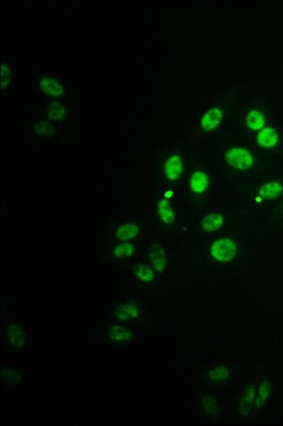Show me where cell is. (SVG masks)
Instances as JSON below:
<instances>
[{
  "instance_id": "ac0fdd59",
  "label": "cell",
  "mask_w": 283,
  "mask_h": 426,
  "mask_svg": "<svg viewBox=\"0 0 283 426\" xmlns=\"http://www.w3.org/2000/svg\"><path fill=\"white\" fill-rule=\"evenodd\" d=\"M270 390V381L265 380V381L261 382V384L259 385L256 401H255V404H256V406L258 408H261V406H263L264 404L266 403V400H267V397L269 395Z\"/></svg>"
},
{
  "instance_id": "6da1fadb",
  "label": "cell",
  "mask_w": 283,
  "mask_h": 426,
  "mask_svg": "<svg viewBox=\"0 0 283 426\" xmlns=\"http://www.w3.org/2000/svg\"><path fill=\"white\" fill-rule=\"evenodd\" d=\"M227 163L232 168L246 170L254 164V158L248 150L241 148H232L225 155Z\"/></svg>"
},
{
  "instance_id": "603a6c76",
  "label": "cell",
  "mask_w": 283,
  "mask_h": 426,
  "mask_svg": "<svg viewBox=\"0 0 283 426\" xmlns=\"http://www.w3.org/2000/svg\"><path fill=\"white\" fill-rule=\"evenodd\" d=\"M202 404L205 407L206 411L212 415H216L218 413V407L216 404V401L214 400L210 395H206L202 398Z\"/></svg>"
},
{
  "instance_id": "4fadbf2b",
  "label": "cell",
  "mask_w": 283,
  "mask_h": 426,
  "mask_svg": "<svg viewBox=\"0 0 283 426\" xmlns=\"http://www.w3.org/2000/svg\"><path fill=\"white\" fill-rule=\"evenodd\" d=\"M7 336L13 345L18 346V347L24 345L26 342V333L18 325H13V327H11Z\"/></svg>"
},
{
  "instance_id": "484cf974",
  "label": "cell",
  "mask_w": 283,
  "mask_h": 426,
  "mask_svg": "<svg viewBox=\"0 0 283 426\" xmlns=\"http://www.w3.org/2000/svg\"><path fill=\"white\" fill-rule=\"evenodd\" d=\"M11 76H12V73H11L10 69L7 67V66H5V65H2V68H1L2 89H4L5 87H7V85L8 84V82L10 81Z\"/></svg>"
},
{
  "instance_id": "7a4b0ae2",
  "label": "cell",
  "mask_w": 283,
  "mask_h": 426,
  "mask_svg": "<svg viewBox=\"0 0 283 426\" xmlns=\"http://www.w3.org/2000/svg\"><path fill=\"white\" fill-rule=\"evenodd\" d=\"M237 248L235 242L229 238H222L214 242L211 254L220 262H229L236 255Z\"/></svg>"
},
{
  "instance_id": "3957f363",
  "label": "cell",
  "mask_w": 283,
  "mask_h": 426,
  "mask_svg": "<svg viewBox=\"0 0 283 426\" xmlns=\"http://www.w3.org/2000/svg\"><path fill=\"white\" fill-rule=\"evenodd\" d=\"M223 119V114L219 108H211L207 110L206 113L204 114L202 120H201V126L203 129L209 132L212 130L216 129L217 126H219Z\"/></svg>"
},
{
  "instance_id": "30bf717a",
  "label": "cell",
  "mask_w": 283,
  "mask_h": 426,
  "mask_svg": "<svg viewBox=\"0 0 283 426\" xmlns=\"http://www.w3.org/2000/svg\"><path fill=\"white\" fill-rule=\"evenodd\" d=\"M282 192V186L276 181H270L267 184H264L259 190L260 195L265 199H274L279 196Z\"/></svg>"
},
{
  "instance_id": "8992f818",
  "label": "cell",
  "mask_w": 283,
  "mask_h": 426,
  "mask_svg": "<svg viewBox=\"0 0 283 426\" xmlns=\"http://www.w3.org/2000/svg\"><path fill=\"white\" fill-rule=\"evenodd\" d=\"M257 142L262 148L269 149L273 148L278 142V134L276 131L270 127H266L261 130L257 135Z\"/></svg>"
},
{
  "instance_id": "4316f807",
  "label": "cell",
  "mask_w": 283,
  "mask_h": 426,
  "mask_svg": "<svg viewBox=\"0 0 283 426\" xmlns=\"http://www.w3.org/2000/svg\"><path fill=\"white\" fill-rule=\"evenodd\" d=\"M172 194H173V192H171V191H169V192H168V193L166 194V197L172 196Z\"/></svg>"
},
{
  "instance_id": "ba28073f",
  "label": "cell",
  "mask_w": 283,
  "mask_h": 426,
  "mask_svg": "<svg viewBox=\"0 0 283 426\" xmlns=\"http://www.w3.org/2000/svg\"><path fill=\"white\" fill-rule=\"evenodd\" d=\"M224 218L221 214H210L203 219L201 227L204 230L214 232L222 228Z\"/></svg>"
},
{
  "instance_id": "5b68a950",
  "label": "cell",
  "mask_w": 283,
  "mask_h": 426,
  "mask_svg": "<svg viewBox=\"0 0 283 426\" xmlns=\"http://www.w3.org/2000/svg\"><path fill=\"white\" fill-rule=\"evenodd\" d=\"M149 256L155 269L158 271H163L167 263V256L161 246L157 243L153 244L149 249Z\"/></svg>"
},
{
  "instance_id": "d6986e66",
  "label": "cell",
  "mask_w": 283,
  "mask_h": 426,
  "mask_svg": "<svg viewBox=\"0 0 283 426\" xmlns=\"http://www.w3.org/2000/svg\"><path fill=\"white\" fill-rule=\"evenodd\" d=\"M138 233V226L134 224H126L120 227L117 231V237L120 240L132 239L135 237Z\"/></svg>"
},
{
  "instance_id": "d4e9b609",
  "label": "cell",
  "mask_w": 283,
  "mask_h": 426,
  "mask_svg": "<svg viewBox=\"0 0 283 426\" xmlns=\"http://www.w3.org/2000/svg\"><path fill=\"white\" fill-rule=\"evenodd\" d=\"M4 380L7 384H17L20 381V375L16 372H12L9 370H5V374H3Z\"/></svg>"
},
{
  "instance_id": "44dd1931",
  "label": "cell",
  "mask_w": 283,
  "mask_h": 426,
  "mask_svg": "<svg viewBox=\"0 0 283 426\" xmlns=\"http://www.w3.org/2000/svg\"><path fill=\"white\" fill-rule=\"evenodd\" d=\"M209 375L210 378H212L214 381H222L228 378L229 372L228 368H226L224 366H217L210 371Z\"/></svg>"
},
{
  "instance_id": "cb8c5ba5",
  "label": "cell",
  "mask_w": 283,
  "mask_h": 426,
  "mask_svg": "<svg viewBox=\"0 0 283 426\" xmlns=\"http://www.w3.org/2000/svg\"><path fill=\"white\" fill-rule=\"evenodd\" d=\"M35 130L36 132L39 133V134L49 136L51 135L52 132H53L54 128H53V126L50 123L40 121V122H38L36 124Z\"/></svg>"
},
{
  "instance_id": "277c9868",
  "label": "cell",
  "mask_w": 283,
  "mask_h": 426,
  "mask_svg": "<svg viewBox=\"0 0 283 426\" xmlns=\"http://www.w3.org/2000/svg\"><path fill=\"white\" fill-rule=\"evenodd\" d=\"M183 170V165L179 155H173L165 164V173L171 181H175L180 177Z\"/></svg>"
},
{
  "instance_id": "9a60e30c",
  "label": "cell",
  "mask_w": 283,
  "mask_h": 426,
  "mask_svg": "<svg viewBox=\"0 0 283 426\" xmlns=\"http://www.w3.org/2000/svg\"><path fill=\"white\" fill-rule=\"evenodd\" d=\"M158 211H159L161 220L166 224H171V223H174L175 217H174V212L171 209L170 205H169L168 200H162L159 202Z\"/></svg>"
},
{
  "instance_id": "5bb4252c",
  "label": "cell",
  "mask_w": 283,
  "mask_h": 426,
  "mask_svg": "<svg viewBox=\"0 0 283 426\" xmlns=\"http://www.w3.org/2000/svg\"><path fill=\"white\" fill-rule=\"evenodd\" d=\"M39 85L43 91L52 94L53 96H59L63 94V88L58 84L57 81L52 80L51 78L43 79Z\"/></svg>"
},
{
  "instance_id": "8fae6325",
  "label": "cell",
  "mask_w": 283,
  "mask_h": 426,
  "mask_svg": "<svg viewBox=\"0 0 283 426\" xmlns=\"http://www.w3.org/2000/svg\"><path fill=\"white\" fill-rule=\"evenodd\" d=\"M246 123L250 129L256 131V130H261L263 127L266 120L262 113L258 110H253L248 113L246 119Z\"/></svg>"
},
{
  "instance_id": "52a82bcc",
  "label": "cell",
  "mask_w": 283,
  "mask_h": 426,
  "mask_svg": "<svg viewBox=\"0 0 283 426\" xmlns=\"http://www.w3.org/2000/svg\"><path fill=\"white\" fill-rule=\"evenodd\" d=\"M254 397V388L253 385H249L246 389L243 396L241 397L239 404V411L242 416H248L251 411L252 404Z\"/></svg>"
},
{
  "instance_id": "e0dca14e",
  "label": "cell",
  "mask_w": 283,
  "mask_h": 426,
  "mask_svg": "<svg viewBox=\"0 0 283 426\" xmlns=\"http://www.w3.org/2000/svg\"><path fill=\"white\" fill-rule=\"evenodd\" d=\"M109 337L115 341H126L132 337V332L121 325H116L110 329Z\"/></svg>"
},
{
  "instance_id": "7402d4cb",
  "label": "cell",
  "mask_w": 283,
  "mask_h": 426,
  "mask_svg": "<svg viewBox=\"0 0 283 426\" xmlns=\"http://www.w3.org/2000/svg\"><path fill=\"white\" fill-rule=\"evenodd\" d=\"M65 113V109L64 107H62L60 104L57 103V102H53L51 104V107L49 109V117L53 120H58L61 119L63 115Z\"/></svg>"
},
{
  "instance_id": "ffe728a7",
  "label": "cell",
  "mask_w": 283,
  "mask_h": 426,
  "mask_svg": "<svg viewBox=\"0 0 283 426\" xmlns=\"http://www.w3.org/2000/svg\"><path fill=\"white\" fill-rule=\"evenodd\" d=\"M133 253H134V247L131 243H127V242L120 243L114 249V254L118 257H128L130 255H132Z\"/></svg>"
},
{
  "instance_id": "9c48e42d",
  "label": "cell",
  "mask_w": 283,
  "mask_h": 426,
  "mask_svg": "<svg viewBox=\"0 0 283 426\" xmlns=\"http://www.w3.org/2000/svg\"><path fill=\"white\" fill-rule=\"evenodd\" d=\"M190 186L195 193H202L208 186V178L204 172H195L190 180Z\"/></svg>"
},
{
  "instance_id": "7c38bea8",
  "label": "cell",
  "mask_w": 283,
  "mask_h": 426,
  "mask_svg": "<svg viewBox=\"0 0 283 426\" xmlns=\"http://www.w3.org/2000/svg\"><path fill=\"white\" fill-rule=\"evenodd\" d=\"M115 316L119 319L127 321L138 316V310L131 304H121L115 309Z\"/></svg>"
},
{
  "instance_id": "2e32d148",
  "label": "cell",
  "mask_w": 283,
  "mask_h": 426,
  "mask_svg": "<svg viewBox=\"0 0 283 426\" xmlns=\"http://www.w3.org/2000/svg\"><path fill=\"white\" fill-rule=\"evenodd\" d=\"M132 270L142 281H152L155 278V272L148 265L138 263L132 267Z\"/></svg>"
}]
</instances>
